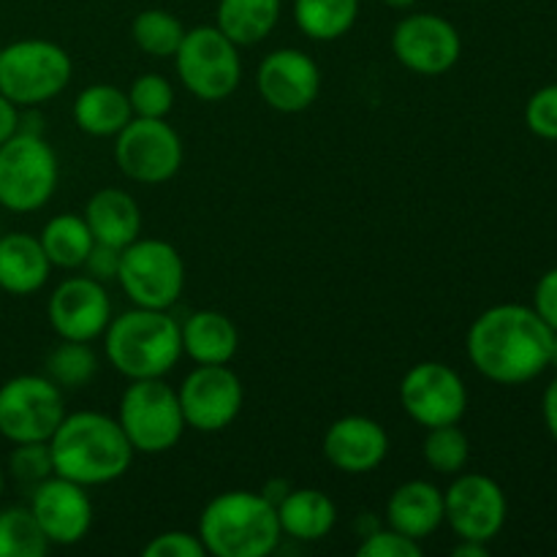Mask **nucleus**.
Returning <instances> with one entry per match:
<instances>
[{"label":"nucleus","instance_id":"28","mask_svg":"<svg viewBox=\"0 0 557 557\" xmlns=\"http://www.w3.org/2000/svg\"><path fill=\"white\" fill-rule=\"evenodd\" d=\"M357 16L359 0H294V22L313 41H337Z\"/></svg>","mask_w":557,"mask_h":557},{"label":"nucleus","instance_id":"47","mask_svg":"<svg viewBox=\"0 0 557 557\" xmlns=\"http://www.w3.org/2000/svg\"><path fill=\"white\" fill-rule=\"evenodd\" d=\"M0 49H3V47H0Z\"/></svg>","mask_w":557,"mask_h":557},{"label":"nucleus","instance_id":"41","mask_svg":"<svg viewBox=\"0 0 557 557\" xmlns=\"http://www.w3.org/2000/svg\"><path fill=\"white\" fill-rule=\"evenodd\" d=\"M542 413H544V424H547L549 435L557 441V379L547 386V389H544Z\"/></svg>","mask_w":557,"mask_h":557},{"label":"nucleus","instance_id":"5","mask_svg":"<svg viewBox=\"0 0 557 557\" xmlns=\"http://www.w3.org/2000/svg\"><path fill=\"white\" fill-rule=\"evenodd\" d=\"M74 63L60 44L22 38L0 49V92L20 109H36L69 87Z\"/></svg>","mask_w":557,"mask_h":557},{"label":"nucleus","instance_id":"12","mask_svg":"<svg viewBox=\"0 0 557 557\" xmlns=\"http://www.w3.org/2000/svg\"><path fill=\"white\" fill-rule=\"evenodd\" d=\"M185 428L196 433H221L239 417L245 389L228 364H196L177 389Z\"/></svg>","mask_w":557,"mask_h":557},{"label":"nucleus","instance_id":"44","mask_svg":"<svg viewBox=\"0 0 557 557\" xmlns=\"http://www.w3.org/2000/svg\"><path fill=\"white\" fill-rule=\"evenodd\" d=\"M389 9H411V5H417L419 0H384Z\"/></svg>","mask_w":557,"mask_h":557},{"label":"nucleus","instance_id":"45","mask_svg":"<svg viewBox=\"0 0 557 557\" xmlns=\"http://www.w3.org/2000/svg\"><path fill=\"white\" fill-rule=\"evenodd\" d=\"M549 368L557 370V332H553V346H549Z\"/></svg>","mask_w":557,"mask_h":557},{"label":"nucleus","instance_id":"18","mask_svg":"<svg viewBox=\"0 0 557 557\" xmlns=\"http://www.w3.org/2000/svg\"><path fill=\"white\" fill-rule=\"evenodd\" d=\"M256 85L267 107L283 114H297L313 107L319 98L321 69L302 49H275L259 63Z\"/></svg>","mask_w":557,"mask_h":557},{"label":"nucleus","instance_id":"35","mask_svg":"<svg viewBox=\"0 0 557 557\" xmlns=\"http://www.w3.org/2000/svg\"><path fill=\"white\" fill-rule=\"evenodd\" d=\"M359 557H422V542L403 536L389 525H381L370 536H364L357 547Z\"/></svg>","mask_w":557,"mask_h":557},{"label":"nucleus","instance_id":"26","mask_svg":"<svg viewBox=\"0 0 557 557\" xmlns=\"http://www.w3.org/2000/svg\"><path fill=\"white\" fill-rule=\"evenodd\" d=\"M281 22V0H218L215 27L237 47H253Z\"/></svg>","mask_w":557,"mask_h":557},{"label":"nucleus","instance_id":"3","mask_svg":"<svg viewBox=\"0 0 557 557\" xmlns=\"http://www.w3.org/2000/svg\"><path fill=\"white\" fill-rule=\"evenodd\" d=\"M199 539L207 555L267 557L277 549L283 531L277 509L264 495L228 490L205 506L199 517Z\"/></svg>","mask_w":557,"mask_h":557},{"label":"nucleus","instance_id":"34","mask_svg":"<svg viewBox=\"0 0 557 557\" xmlns=\"http://www.w3.org/2000/svg\"><path fill=\"white\" fill-rule=\"evenodd\" d=\"M9 471L16 482L27 484V487H36L38 482L52 476L54 466L47 441H41V444H14V451L9 457Z\"/></svg>","mask_w":557,"mask_h":557},{"label":"nucleus","instance_id":"13","mask_svg":"<svg viewBox=\"0 0 557 557\" xmlns=\"http://www.w3.org/2000/svg\"><path fill=\"white\" fill-rule=\"evenodd\" d=\"M400 406L422 428L460 424L468 408V386L455 368L444 362H419L403 375Z\"/></svg>","mask_w":557,"mask_h":557},{"label":"nucleus","instance_id":"9","mask_svg":"<svg viewBox=\"0 0 557 557\" xmlns=\"http://www.w3.org/2000/svg\"><path fill=\"white\" fill-rule=\"evenodd\" d=\"M117 283L136 308L169 310L185 288V261L166 239H134L120 256Z\"/></svg>","mask_w":557,"mask_h":557},{"label":"nucleus","instance_id":"7","mask_svg":"<svg viewBox=\"0 0 557 557\" xmlns=\"http://www.w3.org/2000/svg\"><path fill=\"white\" fill-rule=\"evenodd\" d=\"M117 422L139 455L172 451L185 433L177 389H172L163 379L131 381L120 397Z\"/></svg>","mask_w":557,"mask_h":557},{"label":"nucleus","instance_id":"29","mask_svg":"<svg viewBox=\"0 0 557 557\" xmlns=\"http://www.w3.org/2000/svg\"><path fill=\"white\" fill-rule=\"evenodd\" d=\"M134 44L150 58H174L185 38V25L166 9H145L131 22Z\"/></svg>","mask_w":557,"mask_h":557},{"label":"nucleus","instance_id":"10","mask_svg":"<svg viewBox=\"0 0 557 557\" xmlns=\"http://www.w3.org/2000/svg\"><path fill=\"white\" fill-rule=\"evenodd\" d=\"M63 419V392L47 375H14L0 386V435L11 444L49 441Z\"/></svg>","mask_w":557,"mask_h":557},{"label":"nucleus","instance_id":"6","mask_svg":"<svg viewBox=\"0 0 557 557\" xmlns=\"http://www.w3.org/2000/svg\"><path fill=\"white\" fill-rule=\"evenodd\" d=\"M60 180L58 156L41 134L16 131L0 145V207L27 215L47 205Z\"/></svg>","mask_w":557,"mask_h":557},{"label":"nucleus","instance_id":"23","mask_svg":"<svg viewBox=\"0 0 557 557\" xmlns=\"http://www.w3.org/2000/svg\"><path fill=\"white\" fill-rule=\"evenodd\" d=\"M183 354L196 364H228L239 348V332L221 310H196L180 324Z\"/></svg>","mask_w":557,"mask_h":557},{"label":"nucleus","instance_id":"40","mask_svg":"<svg viewBox=\"0 0 557 557\" xmlns=\"http://www.w3.org/2000/svg\"><path fill=\"white\" fill-rule=\"evenodd\" d=\"M16 128H20V107L11 103L9 98L0 92V145H3L5 139H11V136L16 134Z\"/></svg>","mask_w":557,"mask_h":557},{"label":"nucleus","instance_id":"1","mask_svg":"<svg viewBox=\"0 0 557 557\" xmlns=\"http://www.w3.org/2000/svg\"><path fill=\"white\" fill-rule=\"evenodd\" d=\"M553 330L528 305L506 302L484 310L471 324L466 351L484 379L520 386L549 368Z\"/></svg>","mask_w":557,"mask_h":557},{"label":"nucleus","instance_id":"33","mask_svg":"<svg viewBox=\"0 0 557 557\" xmlns=\"http://www.w3.org/2000/svg\"><path fill=\"white\" fill-rule=\"evenodd\" d=\"M128 101L134 117H166L174 107V87L161 74H141L131 82Z\"/></svg>","mask_w":557,"mask_h":557},{"label":"nucleus","instance_id":"11","mask_svg":"<svg viewBox=\"0 0 557 557\" xmlns=\"http://www.w3.org/2000/svg\"><path fill=\"white\" fill-rule=\"evenodd\" d=\"M114 163L134 183H169L183 166V139L166 117H131L114 136Z\"/></svg>","mask_w":557,"mask_h":557},{"label":"nucleus","instance_id":"2","mask_svg":"<svg viewBox=\"0 0 557 557\" xmlns=\"http://www.w3.org/2000/svg\"><path fill=\"white\" fill-rule=\"evenodd\" d=\"M47 444L54 476L71 479L82 487L117 482L128 473L136 455L117 419L98 411L65 413Z\"/></svg>","mask_w":557,"mask_h":557},{"label":"nucleus","instance_id":"4","mask_svg":"<svg viewBox=\"0 0 557 557\" xmlns=\"http://www.w3.org/2000/svg\"><path fill=\"white\" fill-rule=\"evenodd\" d=\"M107 359L128 381L163 379L183 357V335L169 310L136 308L109 321L103 332Z\"/></svg>","mask_w":557,"mask_h":557},{"label":"nucleus","instance_id":"37","mask_svg":"<svg viewBox=\"0 0 557 557\" xmlns=\"http://www.w3.org/2000/svg\"><path fill=\"white\" fill-rule=\"evenodd\" d=\"M145 557H205L207 549L201 544L199 533H185V531H166L158 533L152 542L145 544L141 549Z\"/></svg>","mask_w":557,"mask_h":557},{"label":"nucleus","instance_id":"42","mask_svg":"<svg viewBox=\"0 0 557 557\" xmlns=\"http://www.w3.org/2000/svg\"><path fill=\"white\" fill-rule=\"evenodd\" d=\"M451 555L455 557H487L490 547L482 542H468V539H460V544L451 549Z\"/></svg>","mask_w":557,"mask_h":557},{"label":"nucleus","instance_id":"27","mask_svg":"<svg viewBox=\"0 0 557 557\" xmlns=\"http://www.w3.org/2000/svg\"><path fill=\"white\" fill-rule=\"evenodd\" d=\"M38 239H41L47 259L52 261V267H60V270L85 267L87 253L96 245L85 215H74V212H63V215H54L52 221H47Z\"/></svg>","mask_w":557,"mask_h":557},{"label":"nucleus","instance_id":"17","mask_svg":"<svg viewBox=\"0 0 557 557\" xmlns=\"http://www.w3.org/2000/svg\"><path fill=\"white\" fill-rule=\"evenodd\" d=\"M85 490L87 487H82V484L54 476V473L30 490L27 509L33 511L49 544L74 547L90 533L92 504Z\"/></svg>","mask_w":557,"mask_h":557},{"label":"nucleus","instance_id":"14","mask_svg":"<svg viewBox=\"0 0 557 557\" xmlns=\"http://www.w3.org/2000/svg\"><path fill=\"white\" fill-rule=\"evenodd\" d=\"M509 504L495 479L484 473H457L449 490H444V522L457 539L490 544L506 525Z\"/></svg>","mask_w":557,"mask_h":557},{"label":"nucleus","instance_id":"16","mask_svg":"<svg viewBox=\"0 0 557 557\" xmlns=\"http://www.w3.org/2000/svg\"><path fill=\"white\" fill-rule=\"evenodd\" d=\"M47 319L60 341L90 343L107 332L112 299L96 277H65L49 297Z\"/></svg>","mask_w":557,"mask_h":557},{"label":"nucleus","instance_id":"15","mask_svg":"<svg viewBox=\"0 0 557 557\" xmlns=\"http://www.w3.org/2000/svg\"><path fill=\"white\" fill-rule=\"evenodd\" d=\"M397 63L413 74L438 76L455 69L462 54L460 30L441 14H408L392 33Z\"/></svg>","mask_w":557,"mask_h":557},{"label":"nucleus","instance_id":"21","mask_svg":"<svg viewBox=\"0 0 557 557\" xmlns=\"http://www.w3.org/2000/svg\"><path fill=\"white\" fill-rule=\"evenodd\" d=\"M52 272V261L41 248V239L25 232L0 234V288L14 297H27L44 288Z\"/></svg>","mask_w":557,"mask_h":557},{"label":"nucleus","instance_id":"8","mask_svg":"<svg viewBox=\"0 0 557 557\" xmlns=\"http://www.w3.org/2000/svg\"><path fill=\"white\" fill-rule=\"evenodd\" d=\"M174 65L185 90L199 101H226L243 82L239 47L228 41L215 25L185 30Z\"/></svg>","mask_w":557,"mask_h":557},{"label":"nucleus","instance_id":"24","mask_svg":"<svg viewBox=\"0 0 557 557\" xmlns=\"http://www.w3.org/2000/svg\"><path fill=\"white\" fill-rule=\"evenodd\" d=\"M277 520H281L283 536L305 544L321 542L335 528L337 506L321 490L292 487V493L277 504Z\"/></svg>","mask_w":557,"mask_h":557},{"label":"nucleus","instance_id":"46","mask_svg":"<svg viewBox=\"0 0 557 557\" xmlns=\"http://www.w3.org/2000/svg\"><path fill=\"white\" fill-rule=\"evenodd\" d=\"M0 495H3V468H0Z\"/></svg>","mask_w":557,"mask_h":557},{"label":"nucleus","instance_id":"25","mask_svg":"<svg viewBox=\"0 0 557 557\" xmlns=\"http://www.w3.org/2000/svg\"><path fill=\"white\" fill-rule=\"evenodd\" d=\"M134 117L128 92L114 85H90L76 96L74 123L90 136H117Z\"/></svg>","mask_w":557,"mask_h":557},{"label":"nucleus","instance_id":"39","mask_svg":"<svg viewBox=\"0 0 557 557\" xmlns=\"http://www.w3.org/2000/svg\"><path fill=\"white\" fill-rule=\"evenodd\" d=\"M120 256H123V248H112V245L96 243L85 259L87 275L96 277V281H101V283L117 281Z\"/></svg>","mask_w":557,"mask_h":557},{"label":"nucleus","instance_id":"22","mask_svg":"<svg viewBox=\"0 0 557 557\" xmlns=\"http://www.w3.org/2000/svg\"><path fill=\"white\" fill-rule=\"evenodd\" d=\"M85 221L92 239L112 248H125L141 232V210L134 196L123 188H101L85 207Z\"/></svg>","mask_w":557,"mask_h":557},{"label":"nucleus","instance_id":"43","mask_svg":"<svg viewBox=\"0 0 557 557\" xmlns=\"http://www.w3.org/2000/svg\"><path fill=\"white\" fill-rule=\"evenodd\" d=\"M288 493H292V484L283 482V479H281V482H270L264 490H261V495H264V498L270 500V504L275 506V509H277V504H281V500L286 498Z\"/></svg>","mask_w":557,"mask_h":557},{"label":"nucleus","instance_id":"30","mask_svg":"<svg viewBox=\"0 0 557 557\" xmlns=\"http://www.w3.org/2000/svg\"><path fill=\"white\" fill-rule=\"evenodd\" d=\"M49 547L52 544L30 509L11 506L0 511V557H44Z\"/></svg>","mask_w":557,"mask_h":557},{"label":"nucleus","instance_id":"32","mask_svg":"<svg viewBox=\"0 0 557 557\" xmlns=\"http://www.w3.org/2000/svg\"><path fill=\"white\" fill-rule=\"evenodd\" d=\"M98 370V357L90 343L63 341L47 357V379H52L60 389H79L92 381Z\"/></svg>","mask_w":557,"mask_h":557},{"label":"nucleus","instance_id":"38","mask_svg":"<svg viewBox=\"0 0 557 557\" xmlns=\"http://www.w3.org/2000/svg\"><path fill=\"white\" fill-rule=\"evenodd\" d=\"M533 310L539 313V319L557 332V267L544 272L536 283V292H533Z\"/></svg>","mask_w":557,"mask_h":557},{"label":"nucleus","instance_id":"19","mask_svg":"<svg viewBox=\"0 0 557 557\" xmlns=\"http://www.w3.org/2000/svg\"><path fill=\"white\" fill-rule=\"evenodd\" d=\"M389 455V435L370 417H343L324 433V457L348 476L375 471Z\"/></svg>","mask_w":557,"mask_h":557},{"label":"nucleus","instance_id":"31","mask_svg":"<svg viewBox=\"0 0 557 557\" xmlns=\"http://www.w3.org/2000/svg\"><path fill=\"white\" fill-rule=\"evenodd\" d=\"M422 457L435 473L457 476V473L466 471L468 460H471V441L457 424L430 428L428 435H424Z\"/></svg>","mask_w":557,"mask_h":557},{"label":"nucleus","instance_id":"36","mask_svg":"<svg viewBox=\"0 0 557 557\" xmlns=\"http://www.w3.org/2000/svg\"><path fill=\"white\" fill-rule=\"evenodd\" d=\"M525 125L539 139L557 141V85H547L528 98Z\"/></svg>","mask_w":557,"mask_h":557},{"label":"nucleus","instance_id":"20","mask_svg":"<svg viewBox=\"0 0 557 557\" xmlns=\"http://www.w3.org/2000/svg\"><path fill=\"white\" fill-rule=\"evenodd\" d=\"M386 525L424 542L444 525V493L424 479L400 484L386 500Z\"/></svg>","mask_w":557,"mask_h":557}]
</instances>
